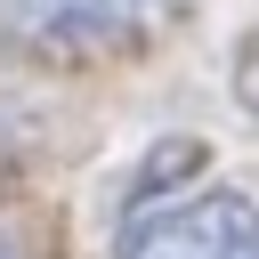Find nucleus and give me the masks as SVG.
<instances>
[{
	"label": "nucleus",
	"instance_id": "1",
	"mask_svg": "<svg viewBox=\"0 0 259 259\" xmlns=\"http://www.w3.org/2000/svg\"><path fill=\"white\" fill-rule=\"evenodd\" d=\"M121 259H259V194L202 186V194L154 202L121 235Z\"/></svg>",
	"mask_w": 259,
	"mask_h": 259
},
{
	"label": "nucleus",
	"instance_id": "2",
	"mask_svg": "<svg viewBox=\"0 0 259 259\" xmlns=\"http://www.w3.org/2000/svg\"><path fill=\"white\" fill-rule=\"evenodd\" d=\"M146 0H0V32L40 57H97L138 32Z\"/></svg>",
	"mask_w": 259,
	"mask_h": 259
},
{
	"label": "nucleus",
	"instance_id": "3",
	"mask_svg": "<svg viewBox=\"0 0 259 259\" xmlns=\"http://www.w3.org/2000/svg\"><path fill=\"white\" fill-rule=\"evenodd\" d=\"M235 97H243V113L259 121V32L243 40V65H235Z\"/></svg>",
	"mask_w": 259,
	"mask_h": 259
},
{
	"label": "nucleus",
	"instance_id": "4",
	"mask_svg": "<svg viewBox=\"0 0 259 259\" xmlns=\"http://www.w3.org/2000/svg\"><path fill=\"white\" fill-rule=\"evenodd\" d=\"M0 259H16V243H8V235H0Z\"/></svg>",
	"mask_w": 259,
	"mask_h": 259
}]
</instances>
